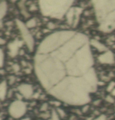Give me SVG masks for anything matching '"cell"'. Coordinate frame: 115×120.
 <instances>
[{
	"mask_svg": "<svg viewBox=\"0 0 115 120\" xmlns=\"http://www.w3.org/2000/svg\"><path fill=\"white\" fill-rule=\"evenodd\" d=\"M27 107L25 103L22 101L17 100L11 103L8 107V111L10 115L16 119L20 118L27 112Z\"/></svg>",
	"mask_w": 115,
	"mask_h": 120,
	"instance_id": "6da1fadb",
	"label": "cell"
},
{
	"mask_svg": "<svg viewBox=\"0 0 115 120\" xmlns=\"http://www.w3.org/2000/svg\"><path fill=\"white\" fill-rule=\"evenodd\" d=\"M20 93L26 98H31L33 94L32 87L29 85H23L19 87Z\"/></svg>",
	"mask_w": 115,
	"mask_h": 120,
	"instance_id": "7a4b0ae2",
	"label": "cell"
},
{
	"mask_svg": "<svg viewBox=\"0 0 115 120\" xmlns=\"http://www.w3.org/2000/svg\"><path fill=\"white\" fill-rule=\"evenodd\" d=\"M8 95V90H7V83L6 81H3L1 82V90H0V99L1 101L5 100L6 97Z\"/></svg>",
	"mask_w": 115,
	"mask_h": 120,
	"instance_id": "3957f363",
	"label": "cell"
},
{
	"mask_svg": "<svg viewBox=\"0 0 115 120\" xmlns=\"http://www.w3.org/2000/svg\"><path fill=\"white\" fill-rule=\"evenodd\" d=\"M60 117L57 113L56 110H52L51 115V120H61Z\"/></svg>",
	"mask_w": 115,
	"mask_h": 120,
	"instance_id": "277c9868",
	"label": "cell"
},
{
	"mask_svg": "<svg viewBox=\"0 0 115 120\" xmlns=\"http://www.w3.org/2000/svg\"><path fill=\"white\" fill-rule=\"evenodd\" d=\"M56 111L60 118H64L66 117V113L64 111V110L61 109V108H57Z\"/></svg>",
	"mask_w": 115,
	"mask_h": 120,
	"instance_id": "5b68a950",
	"label": "cell"
},
{
	"mask_svg": "<svg viewBox=\"0 0 115 120\" xmlns=\"http://www.w3.org/2000/svg\"><path fill=\"white\" fill-rule=\"evenodd\" d=\"M115 82L112 81V82H111V83L108 85V86L107 91H112L113 90L115 89Z\"/></svg>",
	"mask_w": 115,
	"mask_h": 120,
	"instance_id": "8992f818",
	"label": "cell"
},
{
	"mask_svg": "<svg viewBox=\"0 0 115 120\" xmlns=\"http://www.w3.org/2000/svg\"><path fill=\"white\" fill-rule=\"evenodd\" d=\"M93 120H107V117H106V115H102Z\"/></svg>",
	"mask_w": 115,
	"mask_h": 120,
	"instance_id": "52a82bcc",
	"label": "cell"
},
{
	"mask_svg": "<svg viewBox=\"0 0 115 120\" xmlns=\"http://www.w3.org/2000/svg\"><path fill=\"white\" fill-rule=\"evenodd\" d=\"M15 78L14 76H11L9 78V83L10 85H12L15 82Z\"/></svg>",
	"mask_w": 115,
	"mask_h": 120,
	"instance_id": "ba28073f",
	"label": "cell"
},
{
	"mask_svg": "<svg viewBox=\"0 0 115 120\" xmlns=\"http://www.w3.org/2000/svg\"><path fill=\"white\" fill-rule=\"evenodd\" d=\"M89 105H85V106L83 107V108H82V112H83V113L87 112L89 110Z\"/></svg>",
	"mask_w": 115,
	"mask_h": 120,
	"instance_id": "9c48e42d",
	"label": "cell"
},
{
	"mask_svg": "<svg viewBox=\"0 0 115 120\" xmlns=\"http://www.w3.org/2000/svg\"><path fill=\"white\" fill-rule=\"evenodd\" d=\"M106 100H107V101H108V102H110V103L114 102V99H113L112 97H111L110 96H107V98H106Z\"/></svg>",
	"mask_w": 115,
	"mask_h": 120,
	"instance_id": "30bf717a",
	"label": "cell"
},
{
	"mask_svg": "<svg viewBox=\"0 0 115 120\" xmlns=\"http://www.w3.org/2000/svg\"><path fill=\"white\" fill-rule=\"evenodd\" d=\"M47 108H48V105H47L46 103L44 104V105H43L42 106V108H41V109L42 110V111H45L47 110Z\"/></svg>",
	"mask_w": 115,
	"mask_h": 120,
	"instance_id": "8fae6325",
	"label": "cell"
},
{
	"mask_svg": "<svg viewBox=\"0 0 115 120\" xmlns=\"http://www.w3.org/2000/svg\"><path fill=\"white\" fill-rule=\"evenodd\" d=\"M112 94L113 96H115V88L112 91Z\"/></svg>",
	"mask_w": 115,
	"mask_h": 120,
	"instance_id": "7c38bea8",
	"label": "cell"
},
{
	"mask_svg": "<svg viewBox=\"0 0 115 120\" xmlns=\"http://www.w3.org/2000/svg\"><path fill=\"white\" fill-rule=\"evenodd\" d=\"M21 120H31V118H28V117H27V118H23V119Z\"/></svg>",
	"mask_w": 115,
	"mask_h": 120,
	"instance_id": "4fadbf2b",
	"label": "cell"
}]
</instances>
